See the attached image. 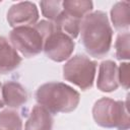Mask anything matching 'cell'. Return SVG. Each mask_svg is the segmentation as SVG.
I'll list each match as a JSON object with an SVG mask.
<instances>
[{"label": "cell", "instance_id": "e0dca14e", "mask_svg": "<svg viewBox=\"0 0 130 130\" xmlns=\"http://www.w3.org/2000/svg\"><path fill=\"white\" fill-rule=\"evenodd\" d=\"M129 32H122L119 34L116 43H115V48H116V58L118 60H128L130 57L129 53Z\"/></svg>", "mask_w": 130, "mask_h": 130}, {"label": "cell", "instance_id": "3957f363", "mask_svg": "<svg viewBox=\"0 0 130 130\" xmlns=\"http://www.w3.org/2000/svg\"><path fill=\"white\" fill-rule=\"evenodd\" d=\"M55 29V23L49 20H41L31 26L15 27L9 34L10 44L24 57H35L43 51L46 38Z\"/></svg>", "mask_w": 130, "mask_h": 130}, {"label": "cell", "instance_id": "8992f818", "mask_svg": "<svg viewBox=\"0 0 130 130\" xmlns=\"http://www.w3.org/2000/svg\"><path fill=\"white\" fill-rule=\"evenodd\" d=\"M74 47L75 44L73 40L56 27V29L46 38L43 51L49 59L55 62H63L71 57Z\"/></svg>", "mask_w": 130, "mask_h": 130}, {"label": "cell", "instance_id": "2e32d148", "mask_svg": "<svg viewBox=\"0 0 130 130\" xmlns=\"http://www.w3.org/2000/svg\"><path fill=\"white\" fill-rule=\"evenodd\" d=\"M63 1L55 0V1H41L40 6L43 15L49 19V21L54 22L61 12L63 11Z\"/></svg>", "mask_w": 130, "mask_h": 130}, {"label": "cell", "instance_id": "9c48e42d", "mask_svg": "<svg viewBox=\"0 0 130 130\" xmlns=\"http://www.w3.org/2000/svg\"><path fill=\"white\" fill-rule=\"evenodd\" d=\"M2 98L4 105L11 109H18L27 102L25 88L16 81H7L2 85Z\"/></svg>", "mask_w": 130, "mask_h": 130}, {"label": "cell", "instance_id": "ac0fdd59", "mask_svg": "<svg viewBox=\"0 0 130 130\" xmlns=\"http://www.w3.org/2000/svg\"><path fill=\"white\" fill-rule=\"evenodd\" d=\"M118 76L119 84L122 85L125 89L129 88V63H121L118 67Z\"/></svg>", "mask_w": 130, "mask_h": 130}, {"label": "cell", "instance_id": "9a60e30c", "mask_svg": "<svg viewBox=\"0 0 130 130\" xmlns=\"http://www.w3.org/2000/svg\"><path fill=\"white\" fill-rule=\"evenodd\" d=\"M0 130H22V121L18 113L13 110L0 112Z\"/></svg>", "mask_w": 130, "mask_h": 130}, {"label": "cell", "instance_id": "30bf717a", "mask_svg": "<svg viewBox=\"0 0 130 130\" xmlns=\"http://www.w3.org/2000/svg\"><path fill=\"white\" fill-rule=\"evenodd\" d=\"M21 63V57L6 38L0 37V73L6 74L15 70Z\"/></svg>", "mask_w": 130, "mask_h": 130}, {"label": "cell", "instance_id": "52a82bcc", "mask_svg": "<svg viewBox=\"0 0 130 130\" xmlns=\"http://www.w3.org/2000/svg\"><path fill=\"white\" fill-rule=\"evenodd\" d=\"M39 20V10L35 3L29 1L13 4L7 12V21L13 28L31 26Z\"/></svg>", "mask_w": 130, "mask_h": 130}, {"label": "cell", "instance_id": "5bb4252c", "mask_svg": "<svg viewBox=\"0 0 130 130\" xmlns=\"http://www.w3.org/2000/svg\"><path fill=\"white\" fill-rule=\"evenodd\" d=\"M63 10L69 15L82 20L85 15L91 12L93 3L87 0H66L63 1Z\"/></svg>", "mask_w": 130, "mask_h": 130}, {"label": "cell", "instance_id": "7a4b0ae2", "mask_svg": "<svg viewBox=\"0 0 130 130\" xmlns=\"http://www.w3.org/2000/svg\"><path fill=\"white\" fill-rule=\"evenodd\" d=\"M36 100L51 114L70 113L77 108L80 94L63 82H47L37 89Z\"/></svg>", "mask_w": 130, "mask_h": 130}, {"label": "cell", "instance_id": "5b68a950", "mask_svg": "<svg viewBox=\"0 0 130 130\" xmlns=\"http://www.w3.org/2000/svg\"><path fill=\"white\" fill-rule=\"evenodd\" d=\"M96 71V62L84 55H75L68 59L63 66V78L82 90L93 84Z\"/></svg>", "mask_w": 130, "mask_h": 130}, {"label": "cell", "instance_id": "6da1fadb", "mask_svg": "<svg viewBox=\"0 0 130 130\" xmlns=\"http://www.w3.org/2000/svg\"><path fill=\"white\" fill-rule=\"evenodd\" d=\"M79 34L85 51L94 58H103L111 49L113 29L104 11L98 10L84 16Z\"/></svg>", "mask_w": 130, "mask_h": 130}, {"label": "cell", "instance_id": "7c38bea8", "mask_svg": "<svg viewBox=\"0 0 130 130\" xmlns=\"http://www.w3.org/2000/svg\"><path fill=\"white\" fill-rule=\"evenodd\" d=\"M81 21L82 20L69 15L63 10L59 15V17L54 21V23L58 30L64 32L65 35H67L73 40L77 38V36L79 35Z\"/></svg>", "mask_w": 130, "mask_h": 130}, {"label": "cell", "instance_id": "4fadbf2b", "mask_svg": "<svg viewBox=\"0 0 130 130\" xmlns=\"http://www.w3.org/2000/svg\"><path fill=\"white\" fill-rule=\"evenodd\" d=\"M111 20L116 29L123 30L129 27V2H117L111 9Z\"/></svg>", "mask_w": 130, "mask_h": 130}, {"label": "cell", "instance_id": "d6986e66", "mask_svg": "<svg viewBox=\"0 0 130 130\" xmlns=\"http://www.w3.org/2000/svg\"><path fill=\"white\" fill-rule=\"evenodd\" d=\"M4 107V102H3V98H2V85L0 83V109Z\"/></svg>", "mask_w": 130, "mask_h": 130}, {"label": "cell", "instance_id": "8fae6325", "mask_svg": "<svg viewBox=\"0 0 130 130\" xmlns=\"http://www.w3.org/2000/svg\"><path fill=\"white\" fill-rule=\"evenodd\" d=\"M53 117L45 108L40 105H36L26 120L24 130H52Z\"/></svg>", "mask_w": 130, "mask_h": 130}, {"label": "cell", "instance_id": "277c9868", "mask_svg": "<svg viewBox=\"0 0 130 130\" xmlns=\"http://www.w3.org/2000/svg\"><path fill=\"white\" fill-rule=\"evenodd\" d=\"M92 117L94 122L101 127L117 128L119 130L129 129L127 102L102 98L93 105Z\"/></svg>", "mask_w": 130, "mask_h": 130}, {"label": "cell", "instance_id": "ba28073f", "mask_svg": "<svg viewBox=\"0 0 130 130\" xmlns=\"http://www.w3.org/2000/svg\"><path fill=\"white\" fill-rule=\"evenodd\" d=\"M118 66L112 60L103 61L100 64L96 86L101 91L112 92L119 87Z\"/></svg>", "mask_w": 130, "mask_h": 130}]
</instances>
